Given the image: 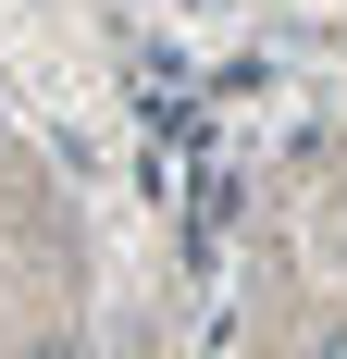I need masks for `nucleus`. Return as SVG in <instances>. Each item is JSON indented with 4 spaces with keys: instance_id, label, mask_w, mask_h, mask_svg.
<instances>
[]
</instances>
